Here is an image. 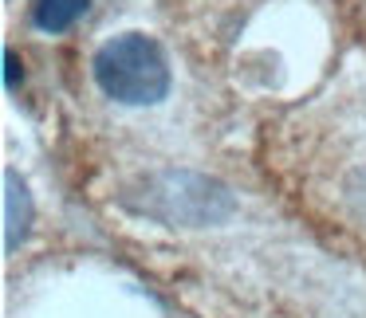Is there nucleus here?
<instances>
[{
    "label": "nucleus",
    "instance_id": "nucleus-6",
    "mask_svg": "<svg viewBox=\"0 0 366 318\" xmlns=\"http://www.w3.org/2000/svg\"><path fill=\"white\" fill-rule=\"evenodd\" d=\"M362 216H366V208H362Z\"/></svg>",
    "mask_w": 366,
    "mask_h": 318
},
{
    "label": "nucleus",
    "instance_id": "nucleus-2",
    "mask_svg": "<svg viewBox=\"0 0 366 318\" xmlns=\"http://www.w3.org/2000/svg\"><path fill=\"white\" fill-rule=\"evenodd\" d=\"M95 83L107 98L127 106H154L169 91V67L162 48L142 32L107 40L95 51Z\"/></svg>",
    "mask_w": 366,
    "mask_h": 318
},
{
    "label": "nucleus",
    "instance_id": "nucleus-5",
    "mask_svg": "<svg viewBox=\"0 0 366 318\" xmlns=\"http://www.w3.org/2000/svg\"><path fill=\"white\" fill-rule=\"evenodd\" d=\"M4 67H9V71H4V83H9V87H16V79L24 71H20V59H16V51H4Z\"/></svg>",
    "mask_w": 366,
    "mask_h": 318
},
{
    "label": "nucleus",
    "instance_id": "nucleus-3",
    "mask_svg": "<svg viewBox=\"0 0 366 318\" xmlns=\"http://www.w3.org/2000/svg\"><path fill=\"white\" fill-rule=\"evenodd\" d=\"M32 228V197L28 185L16 177V169H4V247L16 252Z\"/></svg>",
    "mask_w": 366,
    "mask_h": 318
},
{
    "label": "nucleus",
    "instance_id": "nucleus-4",
    "mask_svg": "<svg viewBox=\"0 0 366 318\" xmlns=\"http://www.w3.org/2000/svg\"><path fill=\"white\" fill-rule=\"evenodd\" d=\"M91 0H36V28L40 32H67L87 12Z\"/></svg>",
    "mask_w": 366,
    "mask_h": 318
},
{
    "label": "nucleus",
    "instance_id": "nucleus-1",
    "mask_svg": "<svg viewBox=\"0 0 366 318\" xmlns=\"http://www.w3.org/2000/svg\"><path fill=\"white\" fill-rule=\"evenodd\" d=\"M122 205L162 224L205 228L232 216V193L201 173H154L122 193Z\"/></svg>",
    "mask_w": 366,
    "mask_h": 318
}]
</instances>
